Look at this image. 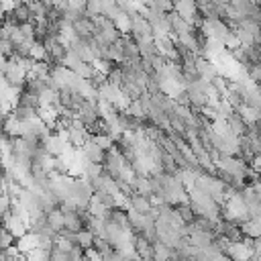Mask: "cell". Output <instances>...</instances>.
Segmentation results:
<instances>
[{"instance_id": "2e32d148", "label": "cell", "mask_w": 261, "mask_h": 261, "mask_svg": "<svg viewBox=\"0 0 261 261\" xmlns=\"http://www.w3.org/2000/svg\"><path fill=\"white\" fill-rule=\"evenodd\" d=\"M75 245H80L84 251L90 249L94 245V232L88 230V228H82L80 232H75Z\"/></svg>"}, {"instance_id": "277c9868", "label": "cell", "mask_w": 261, "mask_h": 261, "mask_svg": "<svg viewBox=\"0 0 261 261\" xmlns=\"http://www.w3.org/2000/svg\"><path fill=\"white\" fill-rule=\"evenodd\" d=\"M71 31H73V35L75 37H80V39H90V37H94L96 35V27H94V20L92 18H88V16H82V18H77L75 22H71V27H69Z\"/></svg>"}, {"instance_id": "ffe728a7", "label": "cell", "mask_w": 261, "mask_h": 261, "mask_svg": "<svg viewBox=\"0 0 261 261\" xmlns=\"http://www.w3.org/2000/svg\"><path fill=\"white\" fill-rule=\"evenodd\" d=\"M175 210H177L179 218H181L186 224H192V222H194L196 214H194V210L190 208V204H188V202H186V204H179V206H175Z\"/></svg>"}, {"instance_id": "5bb4252c", "label": "cell", "mask_w": 261, "mask_h": 261, "mask_svg": "<svg viewBox=\"0 0 261 261\" xmlns=\"http://www.w3.org/2000/svg\"><path fill=\"white\" fill-rule=\"evenodd\" d=\"M45 218H47L49 226H51L55 232H61V230H63L65 220H63V212H61L59 208H53L51 212H47V214H45Z\"/></svg>"}, {"instance_id": "ac0fdd59", "label": "cell", "mask_w": 261, "mask_h": 261, "mask_svg": "<svg viewBox=\"0 0 261 261\" xmlns=\"http://www.w3.org/2000/svg\"><path fill=\"white\" fill-rule=\"evenodd\" d=\"M90 139H92V141H94L102 151H106V153L114 149V139H112L110 135H92Z\"/></svg>"}, {"instance_id": "83f0119b", "label": "cell", "mask_w": 261, "mask_h": 261, "mask_svg": "<svg viewBox=\"0 0 261 261\" xmlns=\"http://www.w3.org/2000/svg\"><path fill=\"white\" fill-rule=\"evenodd\" d=\"M49 2H51V6H57V4H59V2H63V0H49Z\"/></svg>"}, {"instance_id": "6da1fadb", "label": "cell", "mask_w": 261, "mask_h": 261, "mask_svg": "<svg viewBox=\"0 0 261 261\" xmlns=\"http://www.w3.org/2000/svg\"><path fill=\"white\" fill-rule=\"evenodd\" d=\"M2 80H4L12 90H20V88L24 86L27 71H24V67L18 63V59H6L4 69H2Z\"/></svg>"}, {"instance_id": "d6986e66", "label": "cell", "mask_w": 261, "mask_h": 261, "mask_svg": "<svg viewBox=\"0 0 261 261\" xmlns=\"http://www.w3.org/2000/svg\"><path fill=\"white\" fill-rule=\"evenodd\" d=\"M24 257H27V261H49V259H51V251L37 247V249H33L31 253H27Z\"/></svg>"}, {"instance_id": "603a6c76", "label": "cell", "mask_w": 261, "mask_h": 261, "mask_svg": "<svg viewBox=\"0 0 261 261\" xmlns=\"http://www.w3.org/2000/svg\"><path fill=\"white\" fill-rule=\"evenodd\" d=\"M124 112L130 114V116H135V118H145V110H143V106H141L139 100H130Z\"/></svg>"}, {"instance_id": "9c48e42d", "label": "cell", "mask_w": 261, "mask_h": 261, "mask_svg": "<svg viewBox=\"0 0 261 261\" xmlns=\"http://www.w3.org/2000/svg\"><path fill=\"white\" fill-rule=\"evenodd\" d=\"M245 239H261V216H255V218H249L245 220L243 224H239Z\"/></svg>"}, {"instance_id": "e0dca14e", "label": "cell", "mask_w": 261, "mask_h": 261, "mask_svg": "<svg viewBox=\"0 0 261 261\" xmlns=\"http://www.w3.org/2000/svg\"><path fill=\"white\" fill-rule=\"evenodd\" d=\"M73 73H75V75H80L82 80H92V77H94V73H96V69H94V65H92V63H84V61H80V63L73 67Z\"/></svg>"}, {"instance_id": "9a60e30c", "label": "cell", "mask_w": 261, "mask_h": 261, "mask_svg": "<svg viewBox=\"0 0 261 261\" xmlns=\"http://www.w3.org/2000/svg\"><path fill=\"white\" fill-rule=\"evenodd\" d=\"M171 255H173V251L165 243H161V241L153 243V261H169Z\"/></svg>"}, {"instance_id": "7c38bea8", "label": "cell", "mask_w": 261, "mask_h": 261, "mask_svg": "<svg viewBox=\"0 0 261 261\" xmlns=\"http://www.w3.org/2000/svg\"><path fill=\"white\" fill-rule=\"evenodd\" d=\"M16 104H18V106H24V108L39 110V108H41V98L35 96V94H31V92L18 90V94H16Z\"/></svg>"}, {"instance_id": "8992f818", "label": "cell", "mask_w": 261, "mask_h": 261, "mask_svg": "<svg viewBox=\"0 0 261 261\" xmlns=\"http://www.w3.org/2000/svg\"><path fill=\"white\" fill-rule=\"evenodd\" d=\"M196 69H198L200 77H204V80H208V82H212L216 75H220L216 63L210 61V59H206V57H202V55L196 57Z\"/></svg>"}, {"instance_id": "4316f807", "label": "cell", "mask_w": 261, "mask_h": 261, "mask_svg": "<svg viewBox=\"0 0 261 261\" xmlns=\"http://www.w3.org/2000/svg\"><path fill=\"white\" fill-rule=\"evenodd\" d=\"M14 261H27V257H24V255H20V253H16V257H14Z\"/></svg>"}, {"instance_id": "d4e9b609", "label": "cell", "mask_w": 261, "mask_h": 261, "mask_svg": "<svg viewBox=\"0 0 261 261\" xmlns=\"http://www.w3.org/2000/svg\"><path fill=\"white\" fill-rule=\"evenodd\" d=\"M249 167L257 173H261V155H253V159L249 161Z\"/></svg>"}, {"instance_id": "484cf974", "label": "cell", "mask_w": 261, "mask_h": 261, "mask_svg": "<svg viewBox=\"0 0 261 261\" xmlns=\"http://www.w3.org/2000/svg\"><path fill=\"white\" fill-rule=\"evenodd\" d=\"M169 261H190V259H186V257H181V255H177V253H173V255L169 257Z\"/></svg>"}, {"instance_id": "44dd1931", "label": "cell", "mask_w": 261, "mask_h": 261, "mask_svg": "<svg viewBox=\"0 0 261 261\" xmlns=\"http://www.w3.org/2000/svg\"><path fill=\"white\" fill-rule=\"evenodd\" d=\"M10 210H12V198L4 192L0 194V220H4L10 214Z\"/></svg>"}, {"instance_id": "8fae6325", "label": "cell", "mask_w": 261, "mask_h": 261, "mask_svg": "<svg viewBox=\"0 0 261 261\" xmlns=\"http://www.w3.org/2000/svg\"><path fill=\"white\" fill-rule=\"evenodd\" d=\"M63 220H65V226H63V230H67V232H80L82 228H84V222H82V218H80V214H77V210H69V212H63Z\"/></svg>"}, {"instance_id": "7a4b0ae2", "label": "cell", "mask_w": 261, "mask_h": 261, "mask_svg": "<svg viewBox=\"0 0 261 261\" xmlns=\"http://www.w3.org/2000/svg\"><path fill=\"white\" fill-rule=\"evenodd\" d=\"M75 118H80V120H82V124L90 130V128L98 122V118H100L98 102H96V100H86V102L80 106V110L75 112Z\"/></svg>"}, {"instance_id": "30bf717a", "label": "cell", "mask_w": 261, "mask_h": 261, "mask_svg": "<svg viewBox=\"0 0 261 261\" xmlns=\"http://www.w3.org/2000/svg\"><path fill=\"white\" fill-rule=\"evenodd\" d=\"M226 122H228V130H230L234 137H243V135H245L247 122L243 120V116H241L237 110H232V112L226 116Z\"/></svg>"}, {"instance_id": "52a82bcc", "label": "cell", "mask_w": 261, "mask_h": 261, "mask_svg": "<svg viewBox=\"0 0 261 261\" xmlns=\"http://www.w3.org/2000/svg\"><path fill=\"white\" fill-rule=\"evenodd\" d=\"M82 153H84V157H86L90 163H98V165H102L104 159H106V151H102L92 139L82 147Z\"/></svg>"}, {"instance_id": "7402d4cb", "label": "cell", "mask_w": 261, "mask_h": 261, "mask_svg": "<svg viewBox=\"0 0 261 261\" xmlns=\"http://www.w3.org/2000/svg\"><path fill=\"white\" fill-rule=\"evenodd\" d=\"M31 57H33L35 61H45V59H47V49H45V45L39 43V41H35L33 47H31Z\"/></svg>"}, {"instance_id": "cb8c5ba5", "label": "cell", "mask_w": 261, "mask_h": 261, "mask_svg": "<svg viewBox=\"0 0 261 261\" xmlns=\"http://www.w3.org/2000/svg\"><path fill=\"white\" fill-rule=\"evenodd\" d=\"M65 255H67V261H82L84 259V249L80 245H73Z\"/></svg>"}, {"instance_id": "ba28073f", "label": "cell", "mask_w": 261, "mask_h": 261, "mask_svg": "<svg viewBox=\"0 0 261 261\" xmlns=\"http://www.w3.org/2000/svg\"><path fill=\"white\" fill-rule=\"evenodd\" d=\"M151 198H147V196H141V194H133L130 198H128V206H126V210H135V212H139V214H147L149 210H151Z\"/></svg>"}, {"instance_id": "3957f363", "label": "cell", "mask_w": 261, "mask_h": 261, "mask_svg": "<svg viewBox=\"0 0 261 261\" xmlns=\"http://www.w3.org/2000/svg\"><path fill=\"white\" fill-rule=\"evenodd\" d=\"M2 226H4L14 239H18V237H22V234L29 230V218H24V216H20V214H16V212H10V214L2 220Z\"/></svg>"}, {"instance_id": "4fadbf2b", "label": "cell", "mask_w": 261, "mask_h": 261, "mask_svg": "<svg viewBox=\"0 0 261 261\" xmlns=\"http://www.w3.org/2000/svg\"><path fill=\"white\" fill-rule=\"evenodd\" d=\"M37 112H39V110H33V108H24V106L14 104L8 114H10L14 120H18V122H27V120H31V118H37V116H39Z\"/></svg>"}, {"instance_id": "5b68a950", "label": "cell", "mask_w": 261, "mask_h": 261, "mask_svg": "<svg viewBox=\"0 0 261 261\" xmlns=\"http://www.w3.org/2000/svg\"><path fill=\"white\" fill-rule=\"evenodd\" d=\"M39 247V237L35 234V232H31V230H27L22 237H18L16 241H14V249H16V253H20V255H27V253H31L33 249H37Z\"/></svg>"}]
</instances>
